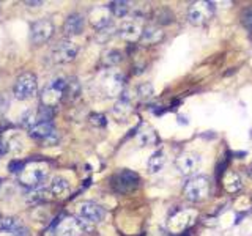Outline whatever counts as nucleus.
Here are the masks:
<instances>
[{"label":"nucleus","mask_w":252,"mask_h":236,"mask_svg":"<svg viewBox=\"0 0 252 236\" xmlns=\"http://www.w3.org/2000/svg\"><path fill=\"white\" fill-rule=\"evenodd\" d=\"M2 228H3V216L0 214V230H2Z\"/></svg>","instance_id":"72a5a7b5"},{"label":"nucleus","mask_w":252,"mask_h":236,"mask_svg":"<svg viewBox=\"0 0 252 236\" xmlns=\"http://www.w3.org/2000/svg\"><path fill=\"white\" fill-rule=\"evenodd\" d=\"M24 3L27 6H41L43 5V2H40V0H38V2H32V0L29 2V0H27V2H24Z\"/></svg>","instance_id":"473e14b6"},{"label":"nucleus","mask_w":252,"mask_h":236,"mask_svg":"<svg viewBox=\"0 0 252 236\" xmlns=\"http://www.w3.org/2000/svg\"><path fill=\"white\" fill-rule=\"evenodd\" d=\"M85 29V19L79 13H73L66 17L65 24H63V33L66 38L69 36H78Z\"/></svg>","instance_id":"4468645a"},{"label":"nucleus","mask_w":252,"mask_h":236,"mask_svg":"<svg viewBox=\"0 0 252 236\" xmlns=\"http://www.w3.org/2000/svg\"><path fill=\"white\" fill-rule=\"evenodd\" d=\"M107 8H109L112 16L125 17L129 13V10H131V3L129 2H123V0H117V2H110L109 5H107Z\"/></svg>","instance_id":"b1692460"},{"label":"nucleus","mask_w":252,"mask_h":236,"mask_svg":"<svg viewBox=\"0 0 252 236\" xmlns=\"http://www.w3.org/2000/svg\"><path fill=\"white\" fill-rule=\"evenodd\" d=\"M176 169L180 170L181 175L185 176H192L199 172V169L202 167V157L199 153L194 151H186L181 153V155L176 157Z\"/></svg>","instance_id":"1a4fd4ad"},{"label":"nucleus","mask_w":252,"mask_h":236,"mask_svg":"<svg viewBox=\"0 0 252 236\" xmlns=\"http://www.w3.org/2000/svg\"><path fill=\"white\" fill-rule=\"evenodd\" d=\"M239 19H241V24L244 25L249 31H252V5L246 6V8L241 11L239 15Z\"/></svg>","instance_id":"cd10ccee"},{"label":"nucleus","mask_w":252,"mask_h":236,"mask_svg":"<svg viewBox=\"0 0 252 236\" xmlns=\"http://www.w3.org/2000/svg\"><path fill=\"white\" fill-rule=\"evenodd\" d=\"M50 194L52 197H66L69 192H71V186H69V181L63 176H54L52 181H50Z\"/></svg>","instance_id":"a211bd4d"},{"label":"nucleus","mask_w":252,"mask_h":236,"mask_svg":"<svg viewBox=\"0 0 252 236\" xmlns=\"http://www.w3.org/2000/svg\"><path fill=\"white\" fill-rule=\"evenodd\" d=\"M55 31V25L50 19H40L32 24L30 27V41L33 44H44L52 38Z\"/></svg>","instance_id":"0eeeda50"},{"label":"nucleus","mask_w":252,"mask_h":236,"mask_svg":"<svg viewBox=\"0 0 252 236\" xmlns=\"http://www.w3.org/2000/svg\"><path fill=\"white\" fill-rule=\"evenodd\" d=\"M3 232L10 233L11 236H30V230L27 228V225L24 224L21 219L13 218V216H8V218H3Z\"/></svg>","instance_id":"dca6fc26"},{"label":"nucleus","mask_w":252,"mask_h":236,"mask_svg":"<svg viewBox=\"0 0 252 236\" xmlns=\"http://www.w3.org/2000/svg\"><path fill=\"white\" fill-rule=\"evenodd\" d=\"M142 30H143V27L137 19H129V21H125L122 24V27H120V36L126 41L134 43L137 40H141Z\"/></svg>","instance_id":"2eb2a0df"},{"label":"nucleus","mask_w":252,"mask_h":236,"mask_svg":"<svg viewBox=\"0 0 252 236\" xmlns=\"http://www.w3.org/2000/svg\"><path fill=\"white\" fill-rule=\"evenodd\" d=\"M164 164H166V155H164L162 150H158L150 156L147 165H148V170L151 172V173H158V172L162 170Z\"/></svg>","instance_id":"4be33fe9"},{"label":"nucleus","mask_w":252,"mask_h":236,"mask_svg":"<svg viewBox=\"0 0 252 236\" xmlns=\"http://www.w3.org/2000/svg\"><path fill=\"white\" fill-rule=\"evenodd\" d=\"M101 92L106 94V98H118L123 94L125 88V78L122 73L113 71V69H107L99 79Z\"/></svg>","instance_id":"f03ea898"},{"label":"nucleus","mask_w":252,"mask_h":236,"mask_svg":"<svg viewBox=\"0 0 252 236\" xmlns=\"http://www.w3.org/2000/svg\"><path fill=\"white\" fill-rule=\"evenodd\" d=\"M55 132V126L52 121H40L35 126H32L29 129V136L35 140H40V142H44L46 139H49L52 134Z\"/></svg>","instance_id":"f3484780"},{"label":"nucleus","mask_w":252,"mask_h":236,"mask_svg":"<svg viewBox=\"0 0 252 236\" xmlns=\"http://www.w3.org/2000/svg\"><path fill=\"white\" fill-rule=\"evenodd\" d=\"M90 123L93 126L103 127V126L107 125V120H106V117L103 115V113H92V115H90Z\"/></svg>","instance_id":"7c9ffc66"},{"label":"nucleus","mask_w":252,"mask_h":236,"mask_svg":"<svg viewBox=\"0 0 252 236\" xmlns=\"http://www.w3.org/2000/svg\"><path fill=\"white\" fill-rule=\"evenodd\" d=\"M104 208L94 202H82L78 206V218L90 222V224H98L104 219Z\"/></svg>","instance_id":"9b49d317"},{"label":"nucleus","mask_w":252,"mask_h":236,"mask_svg":"<svg viewBox=\"0 0 252 236\" xmlns=\"http://www.w3.org/2000/svg\"><path fill=\"white\" fill-rule=\"evenodd\" d=\"M112 15L107 6H96L90 11V22L98 31L112 25Z\"/></svg>","instance_id":"ddd939ff"},{"label":"nucleus","mask_w":252,"mask_h":236,"mask_svg":"<svg viewBox=\"0 0 252 236\" xmlns=\"http://www.w3.org/2000/svg\"><path fill=\"white\" fill-rule=\"evenodd\" d=\"M79 54L78 44L71 40H62L57 43V46L52 49V60L55 63H69L73 62Z\"/></svg>","instance_id":"9d476101"},{"label":"nucleus","mask_w":252,"mask_h":236,"mask_svg":"<svg viewBox=\"0 0 252 236\" xmlns=\"http://www.w3.org/2000/svg\"><path fill=\"white\" fill-rule=\"evenodd\" d=\"M25 165H27V162L19 161V159H13V161L10 162V165H8V170L11 172V173L21 175L24 172V169H25Z\"/></svg>","instance_id":"c756f323"},{"label":"nucleus","mask_w":252,"mask_h":236,"mask_svg":"<svg viewBox=\"0 0 252 236\" xmlns=\"http://www.w3.org/2000/svg\"><path fill=\"white\" fill-rule=\"evenodd\" d=\"M65 88H66V78H55L44 87L41 92V106L54 109L65 99Z\"/></svg>","instance_id":"f257e3e1"},{"label":"nucleus","mask_w":252,"mask_h":236,"mask_svg":"<svg viewBox=\"0 0 252 236\" xmlns=\"http://www.w3.org/2000/svg\"><path fill=\"white\" fill-rule=\"evenodd\" d=\"M123 60V55L120 50L117 49H110V50H106L103 54V65L107 68H112V66H117L120 62Z\"/></svg>","instance_id":"393cba45"},{"label":"nucleus","mask_w":252,"mask_h":236,"mask_svg":"<svg viewBox=\"0 0 252 236\" xmlns=\"http://www.w3.org/2000/svg\"><path fill=\"white\" fill-rule=\"evenodd\" d=\"M38 92V80L33 73H24L16 79L13 85V94L17 101H25L33 98Z\"/></svg>","instance_id":"39448f33"},{"label":"nucleus","mask_w":252,"mask_h":236,"mask_svg":"<svg viewBox=\"0 0 252 236\" xmlns=\"http://www.w3.org/2000/svg\"><path fill=\"white\" fill-rule=\"evenodd\" d=\"M162 38H164V31L158 27V25H147V27H143L142 30L141 41L145 44H156L159 43Z\"/></svg>","instance_id":"6ab92c4d"},{"label":"nucleus","mask_w":252,"mask_h":236,"mask_svg":"<svg viewBox=\"0 0 252 236\" xmlns=\"http://www.w3.org/2000/svg\"><path fill=\"white\" fill-rule=\"evenodd\" d=\"M47 176V165L43 162H30L19 175V183L25 188L36 189Z\"/></svg>","instance_id":"7ed1b4c3"},{"label":"nucleus","mask_w":252,"mask_h":236,"mask_svg":"<svg viewBox=\"0 0 252 236\" xmlns=\"http://www.w3.org/2000/svg\"><path fill=\"white\" fill-rule=\"evenodd\" d=\"M80 82L78 78H66V88H65V99L73 103L80 96Z\"/></svg>","instance_id":"412c9836"},{"label":"nucleus","mask_w":252,"mask_h":236,"mask_svg":"<svg viewBox=\"0 0 252 236\" xmlns=\"http://www.w3.org/2000/svg\"><path fill=\"white\" fill-rule=\"evenodd\" d=\"M93 224L87 222L80 218H63L57 227V236H82L84 233L90 232Z\"/></svg>","instance_id":"423d86ee"},{"label":"nucleus","mask_w":252,"mask_h":236,"mask_svg":"<svg viewBox=\"0 0 252 236\" xmlns=\"http://www.w3.org/2000/svg\"><path fill=\"white\" fill-rule=\"evenodd\" d=\"M6 107H8V99H6L5 96H2V94H0V117H2L3 113H5Z\"/></svg>","instance_id":"2f4dec72"},{"label":"nucleus","mask_w":252,"mask_h":236,"mask_svg":"<svg viewBox=\"0 0 252 236\" xmlns=\"http://www.w3.org/2000/svg\"><path fill=\"white\" fill-rule=\"evenodd\" d=\"M35 125H36V112H33V110H25L24 115L21 117V126L30 129V127L35 126Z\"/></svg>","instance_id":"bb28decb"},{"label":"nucleus","mask_w":252,"mask_h":236,"mask_svg":"<svg viewBox=\"0 0 252 236\" xmlns=\"http://www.w3.org/2000/svg\"><path fill=\"white\" fill-rule=\"evenodd\" d=\"M213 13H214V3L213 2H197L189 8L188 17H189V22L191 24L202 25L213 16Z\"/></svg>","instance_id":"f8f14e48"},{"label":"nucleus","mask_w":252,"mask_h":236,"mask_svg":"<svg viewBox=\"0 0 252 236\" xmlns=\"http://www.w3.org/2000/svg\"><path fill=\"white\" fill-rule=\"evenodd\" d=\"M243 183H241V178L238 176V173H235V172H229V173L225 175L224 178V188L227 192L230 194H235L238 192L239 189H241Z\"/></svg>","instance_id":"5701e85b"},{"label":"nucleus","mask_w":252,"mask_h":236,"mask_svg":"<svg viewBox=\"0 0 252 236\" xmlns=\"http://www.w3.org/2000/svg\"><path fill=\"white\" fill-rule=\"evenodd\" d=\"M183 194H185V199L197 203V202H204L208 195H210V180L206 176H194L191 178L185 189H183Z\"/></svg>","instance_id":"20e7f679"},{"label":"nucleus","mask_w":252,"mask_h":236,"mask_svg":"<svg viewBox=\"0 0 252 236\" xmlns=\"http://www.w3.org/2000/svg\"><path fill=\"white\" fill-rule=\"evenodd\" d=\"M112 112H113V115H115V118L123 121L131 113V104H129V101L126 99V98H120V101L115 104V107H113Z\"/></svg>","instance_id":"a878e982"},{"label":"nucleus","mask_w":252,"mask_h":236,"mask_svg":"<svg viewBox=\"0 0 252 236\" xmlns=\"http://www.w3.org/2000/svg\"><path fill=\"white\" fill-rule=\"evenodd\" d=\"M139 181H141V178L136 172L125 169L112 178V186L120 194H128L139 186Z\"/></svg>","instance_id":"6e6552de"},{"label":"nucleus","mask_w":252,"mask_h":236,"mask_svg":"<svg viewBox=\"0 0 252 236\" xmlns=\"http://www.w3.org/2000/svg\"><path fill=\"white\" fill-rule=\"evenodd\" d=\"M52 194H50L49 189H44V188H36V189H32L30 192L25 197V202L30 203V205H40V203L47 202Z\"/></svg>","instance_id":"aec40b11"},{"label":"nucleus","mask_w":252,"mask_h":236,"mask_svg":"<svg viewBox=\"0 0 252 236\" xmlns=\"http://www.w3.org/2000/svg\"><path fill=\"white\" fill-rule=\"evenodd\" d=\"M137 94L141 99H148L151 98V94H153V87H151V84H141L137 87Z\"/></svg>","instance_id":"c85d7f7f"}]
</instances>
